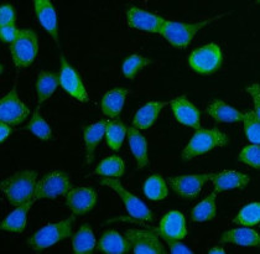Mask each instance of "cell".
<instances>
[{
  "label": "cell",
  "instance_id": "8",
  "mask_svg": "<svg viewBox=\"0 0 260 254\" xmlns=\"http://www.w3.org/2000/svg\"><path fill=\"white\" fill-rule=\"evenodd\" d=\"M71 190L69 175L62 171H53L45 175L36 185L34 200H51L66 195Z\"/></svg>",
  "mask_w": 260,
  "mask_h": 254
},
{
  "label": "cell",
  "instance_id": "15",
  "mask_svg": "<svg viewBox=\"0 0 260 254\" xmlns=\"http://www.w3.org/2000/svg\"><path fill=\"white\" fill-rule=\"evenodd\" d=\"M157 231L166 242L182 241L187 236L185 216L179 211H170L162 217Z\"/></svg>",
  "mask_w": 260,
  "mask_h": 254
},
{
  "label": "cell",
  "instance_id": "33",
  "mask_svg": "<svg viewBox=\"0 0 260 254\" xmlns=\"http://www.w3.org/2000/svg\"><path fill=\"white\" fill-rule=\"evenodd\" d=\"M233 222L243 227H253L260 222V203L253 202L244 206L239 213L234 217Z\"/></svg>",
  "mask_w": 260,
  "mask_h": 254
},
{
  "label": "cell",
  "instance_id": "24",
  "mask_svg": "<svg viewBox=\"0 0 260 254\" xmlns=\"http://www.w3.org/2000/svg\"><path fill=\"white\" fill-rule=\"evenodd\" d=\"M129 91L126 88H114L107 92L102 100V112L104 115L110 118H115L120 114L123 109L124 102Z\"/></svg>",
  "mask_w": 260,
  "mask_h": 254
},
{
  "label": "cell",
  "instance_id": "39",
  "mask_svg": "<svg viewBox=\"0 0 260 254\" xmlns=\"http://www.w3.org/2000/svg\"><path fill=\"white\" fill-rule=\"evenodd\" d=\"M18 33L19 29L15 26V24L5 25V26L0 27V36H2V40L4 42H9L10 45L15 41Z\"/></svg>",
  "mask_w": 260,
  "mask_h": 254
},
{
  "label": "cell",
  "instance_id": "32",
  "mask_svg": "<svg viewBox=\"0 0 260 254\" xmlns=\"http://www.w3.org/2000/svg\"><path fill=\"white\" fill-rule=\"evenodd\" d=\"M126 135V126L124 125L120 120H112L107 123L106 128V138L107 145L112 150H119L120 146L123 145L124 138Z\"/></svg>",
  "mask_w": 260,
  "mask_h": 254
},
{
  "label": "cell",
  "instance_id": "11",
  "mask_svg": "<svg viewBox=\"0 0 260 254\" xmlns=\"http://www.w3.org/2000/svg\"><path fill=\"white\" fill-rule=\"evenodd\" d=\"M133 252L137 254H164L165 248L155 232L129 230L125 233Z\"/></svg>",
  "mask_w": 260,
  "mask_h": 254
},
{
  "label": "cell",
  "instance_id": "25",
  "mask_svg": "<svg viewBox=\"0 0 260 254\" xmlns=\"http://www.w3.org/2000/svg\"><path fill=\"white\" fill-rule=\"evenodd\" d=\"M208 114L211 115L213 119L218 120L222 123H237V122H243V113L237 111L233 107L228 106L227 103H224L223 101H214L213 103H211L207 107Z\"/></svg>",
  "mask_w": 260,
  "mask_h": 254
},
{
  "label": "cell",
  "instance_id": "19",
  "mask_svg": "<svg viewBox=\"0 0 260 254\" xmlns=\"http://www.w3.org/2000/svg\"><path fill=\"white\" fill-rule=\"evenodd\" d=\"M97 248L101 252L108 254H124L132 249L126 237L121 236L117 231L113 230L103 233L100 242H98Z\"/></svg>",
  "mask_w": 260,
  "mask_h": 254
},
{
  "label": "cell",
  "instance_id": "35",
  "mask_svg": "<svg viewBox=\"0 0 260 254\" xmlns=\"http://www.w3.org/2000/svg\"><path fill=\"white\" fill-rule=\"evenodd\" d=\"M150 64V58L143 57V56L140 55L129 56L123 64V75L125 76L126 78H129V80H133V78L138 75V72H140L141 70L145 69V67Z\"/></svg>",
  "mask_w": 260,
  "mask_h": 254
},
{
  "label": "cell",
  "instance_id": "31",
  "mask_svg": "<svg viewBox=\"0 0 260 254\" xmlns=\"http://www.w3.org/2000/svg\"><path fill=\"white\" fill-rule=\"evenodd\" d=\"M124 171H125V165L123 159L118 155H113L102 160L100 165L95 168L94 174L107 177H120L124 175Z\"/></svg>",
  "mask_w": 260,
  "mask_h": 254
},
{
  "label": "cell",
  "instance_id": "1",
  "mask_svg": "<svg viewBox=\"0 0 260 254\" xmlns=\"http://www.w3.org/2000/svg\"><path fill=\"white\" fill-rule=\"evenodd\" d=\"M38 171L21 170L2 182V190L10 205L20 206L34 199L36 190Z\"/></svg>",
  "mask_w": 260,
  "mask_h": 254
},
{
  "label": "cell",
  "instance_id": "37",
  "mask_svg": "<svg viewBox=\"0 0 260 254\" xmlns=\"http://www.w3.org/2000/svg\"><path fill=\"white\" fill-rule=\"evenodd\" d=\"M239 162L250 165L251 168L259 169L260 168V148L259 144H253L243 148V150L239 152L238 156Z\"/></svg>",
  "mask_w": 260,
  "mask_h": 254
},
{
  "label": "cell",
  "instance_id": "26",
  "mask_svg": "<svg viewBox=\"0 0 260 254\" xmlns=\"http://www.w3.org/2000/svg\"><path fill=\"white\" fill-rule=\"evenodd\" d=\"M107 123L108 122H106V120H101V122L90 124V125H87L83 128L84 143H86L87 149V162L88 163L93 160L95 148H97L98 144L106 135Z\"/></svg>",
  "mask_w": 260,
  "mask_h": 254
},
{
  "label": "cell",
  "instance_id": "21",
  "mask_svg": "<svg viewBox=\"0 0 260 254\" xmlns=\"http://www.w3.org/2000/svg\"><path fill=\"white\" fill-rule=\"evenodd\" d=\"M166 106L165 102H156L152 101L146 103L145 106L141 107L139 111L137 112V114L134 115V119H133V125L134 128H137L138 131H145L149 129L152 124L155 123V120L157 119V115L160 114L161 109Z\"/></svg>",
  "mask_w": 260,
  "mask_h": 254
},
{
  "label": "cell",
  "instance_id": "42",
  "mask_svg": "<svg viewBox=\"0 0 260 254\" xmlns=\"http://www.w3.org/2000/svg\"><path fill=\"white\" fill-rule=\"evenodd\" d=\"M10 134H11V125L2 122V124H0V142L4 143Z\"/></svg>",
  "mask_w": 260,
  "mask_h": 254
},
{
  "label": "cell",
  "instance_id": "17",
  "mask_svg": "<svg viewBox=\"0 0 260 254\" xmlns=\"http://www.w3.org/2000/svg\"><path fill=\"white\" fill-rule=\"evenodd\" d=\"M212 182H213L214 191L216 193H223V191L230 190H243L247 187L249 183V177L245 174L238 173V171L233 170H225L219 174H213L211 177Z\"/></svg>",
  "mask_w": 260,
  "mask_h": 254
},
{
  "label": "cell",
  "instance_id": "41",
  "mask_svg": "<svg viewBox=\"0 0 260 254\" xmlns=\"http://www.w3.org/2000/svg\"><path fill=\"white\" fill-rule=\"evenodd\" d=\"M169 245H170V252L172 254H192L193 252L190 249V248L186 247L185 244L180 243V241H170L168 242Z\"/></svg>",
  "mask_w": 260,
  "mask_h": 254
},
{
  "label": "cell",
  "instance_id": "10",
  "mask_svg": "<svg viewBox=\"0 0 260 254\" xmlns=\"http://www.w3.org/2000/svg\"><path fill=\"white\" fill-rule=\"evenodd\" d=\"M213 174H197V175H181L169 179V183L181 199L193 200L202 191L203 185L211 180Z\"/></svg>",
  "mask_w": 260,
  "mask_h": 254
},
{
  "label": "cell",
  "instance_id": "5",
  "mask_svg": "<svg viewBox=\"0 0 260 254\" xmlns=\"http://www.w3.org/2000/svg\"><path fill=\"white\" fill-rule=\"evenodd\" d=\"M13 61L18 69H25L34 64L39 52V36L31 29H19L15 41L10 45Z\"/></svg>",
  "mask_w": 260,
  "mask_h": 254
},
{
  "label": "cell",
  "instance_id": "30",
  "mask_svg": "<svg viewBox=\"0 0 260 254\" xmlns=\"http://www.w3.org/2000/svg\"><path fill=\"white\" fill-rule=\"evenodd\" d=\"M144 194L152 201L165 200L169 195L168 185L160 174H155L146 180L144 185Z\"/></svg>",
  "mask_w": 260,
  "mask_h": 254
},
{
  "label": "cell",
  "instance_id": "43",
  "mask_svg": "<svg viewBox=\"0 0 260 254\" xmlns=\"http://www.w3.org/2000/svg\"><path fill=\"white\" fill-rule=\"evenodd\" d=\"M208 253L210 254H224L225 250L222 249V248H219V247H214V248H212V249L208 250Z\"/></svg>",
  "mask_w": 260,
  "mask_h": 254
},
{
  "label": "cell",
  "instance_id": "22",
  "mask_svg": "<svg viewBox=\"0 0 260 254\" xmlns=\"http://www.w3.org/2000/svg\"><path fill=\"white\" fill-rule=\"evenodd\" d=\"M220 243H233L242 247H259L260 237L258 232L250 228H234L223 233Z\"/></svg>",
  "mask_w": 260,
  "mask_h": 254
},
{
  "label": "cell",
  "instance_id": "13",
  "mask_svg": "<svg viewBox=\"0 0 260 254\" xmlns=\"http://www.w3.org/2000/svg\"><path fill=\"white\" fill-rule=\"evenodd\" d=\"M126 21L133 29L160 34L165 19L155 15V14L148 13L138 7H130L126 10Z\"/></svg>",
  "mask_w": 260,
  "mask_h": 254
},
{
  "label": "cell",
  "instance_id": "27",
  "mask_svg": "<svg viewBox=\"0 0 260 254\" xmlns=\"http://www.w3.org/2000/svg\"><path fill=\"white\" fill-rule=\"evenodd\" d=\"M73 252L76 254H89L95 248V237L88 224L81 226L72 238Z\"/></svg>",
  "mask_w": 260,
  "mask_h": 254
},
{
  "label": "cell",
  "instance_id": "34",
  "mask_svg": "<svg viewBox=\"0 0 260 254\" xmlns=\"http://www.w3.org/2000/svg\"><path fill=\"white\" fill-rule=\"evenodd\" d=\"M27 129L34 135L40 138L41 140H49L52 138V131H51L50 125L46 123V120L42 118L40 112H39V108H36L35 112H34L32 118H31L29 124H27Z\"/></svg>",
  "mask_w": 260,
  "mask_h": 254
},
{
  "label": "cell",
  "instance_id": "18",
  "mask_svg": "<svg viewBox=\"0 0 260 254\" xmlns=\"http://www.w3.org/2000/svg\"><path fill=\"white\" fill-rule=\"evenodd\" d=\"M34 7H35V13L39 22L52 36L56 44H58L57 15H56V10L52 3L49 0H36V2H34Z\"/></svg>",
  "mask_w": 260,
  "mask_h": 254
},
{
  "label": "cell",
  "instance_id": "38",
  "mask_svg": "<svg viewBox=\"0 0 260 254\" xmlns=\"http://www.w3.org/2000/svg\"><path fill=\"white\" fill-rule=\"evenodd\" d=\"M16 13L13 5L4 4L0 8V26L15 24Z\"/></svg>",
  "mask_w": 260,
  "mask_h": 254
},
{
  "label": "cell",
  "instance_id": "6",
  "mask_svg": "<svg viewBox=\"0 0 260 254\" xmlns=\"http://www.w3.org/2000/svg\"><path fill=\"white\" fill-rule=\"evenodd\" d=\"M101 183L106 187L112 188L113 191H115L119 195L120 200L123 201L124 206H125L126 211L130 214V217L138 219V221H145L150 222L152 221V213L150 212L146 205L143 201H140L137 196H134L133 194H130L128 190L123 187L119 180L117 179H110V177H106V179L101 180Z\"/></svg>",
  "mask_w": 260,
  "mask_h": 254
},
{
  "label": "cell",
  "instance_id": "14",
  "mask_svg": "<svg viewBox=\"0 0 260 254\" xmlns=\"http://www.w3.org/2000/svg\"><path fill=\"white\" fill-rule=\"evenodd\" d=\"M60 83L62 88L69 92L72 97L80 102H88V94L83 86L81 77L75 71L72 66L66 61L63 56H61V73H60Z\"/></svg>",
  "mask_w": 260,
  "mask_h": 254
},
{
  "label": "cell",
  "instance_id": "29",
  "mask_svg": "<svg viewBox=\"0 0 260 254\" xmlns=\"http://www.w3.org/2000/svg\"><path fill=\"white\" fill-rule=\"evenodd\" d=\"M216 197L217 193H212L208 195L203 201L197 203L194 206V208L192 210L191 217L194 222H206V221H212L216 217Z\"/></svg>",
  "mask_w": 260,
  "mask_h": 254
},
{
  "label": "cell",
  "instance_id": "12",
  "mask_svg": "<svg viewBox=\"0 0 260 254\" xmlns=\"http://www.w3.org/2000/svg\"><path fill=\"white\" fill-rule=\"evenodd\" d=\"M64 196H66L67 207L77 216L88 212L97 202V193L92 187L87 186H77L71 188Z\"/></svg>",
  "mask_w": 260,
  "mask_h": 254
},
{
  "label": "cell",
  "instance_id": "3",
  "mask_svg": "<svg viewBox=\"0 0 260 254\" xmlns=\"http://www.w3.org/2000/svg\"><path fill=\"white\" fill-rule=\"evenodd\" d=\"M73 225H75V217H70L57 224L45 226L27 239V245L31 249L38 250V252L47 249L60 241L70 238L72 236Z\"/></svg>",
  "mask_w": 260,
  "mask_h": 254
},
{
  "label": "cell",
  "instance_id": "4",
  "mask_svg": "<svg viewBox=\"0 0 260 254\" xmlns=\"http://www.w3.org/2000/svg\"><path fill=\"white\" fill-rule=\"evenodd\" d=\"M228 142L227 135L218 129H199L182 150V159H194L216 148H223Z\"/></svg>",
  "mask_w": 260,
  "mask_h": 254
},
{
  "label": "cell",
  "instance_id": "23",
  "mask_svg": "<svg viewBox=\"0 0 260 254\" xmlns=\"http://www.w3.org/2000/svg\"><path fill=\"white\" fill-rule=\"evenodd\" d=\"M34 202H35V200L32 199L26 203H22V205L16 207V210H14L13 212L8 214L4 218V221L2 222V230L9 231V232L14 233H21L25 230V227H26L27 212H29L30 207L32 206Z\"/></svg>",
  "mask_w": 260,
  "mask_h": 254
},
{
  "label": "cell",
  "instance_id": "16",
  "mask_svg": "<svg viewBox=\"0 0 260 254\" xmlns=\"http://www.w3.org/2000/svg\"><path fill=\"white\" fill-rule=\"evenodd\" d=\"M171 108L175 118L183 125L199 131L201 129V113L185 96L175 98L171 101Z\"/></svg>",
  "mask_w": 260,
  "mask_h": 254
},
{
  "label": "cell",
  "instance_id": "9",
  "mask_svg": "<svg viewBox=\"0 0 260 254\" xmlns=\"http://www.w3.org/2000/svg\"><path fill=\"white\" fill-rule=\"evenodd\" d=\"M30 115V109L25 106L19 98L15 88L2 98L0 102V119L3 123L9 125H19L27 119Z\"/></svg>",
  "mask_w": 260,
  "mask_h": 254
},
{
  "label": "cell",
  "instance_id": "2",
  "mask_svg": "<svg viewBox=\"0 0 260 254\" xmlns=\"http://www.w3.org/2000/svg\"><path fill=\"white\" fill-rule=\"evenodd\" d=\"M230 13L220 14V15L214 16V18L206 19L200 22H193V24H186V22H176L165 20L162 27H161L160 34L166 39L176 49H185L190 45L192 39L194 38L197 33L205 26H207L211 22L218 20V19L224 18Z\"/></svg>",
  "mask_w": 260,
  "mask_h": 254
},
{
  "label": "cell",
  "instance_id": "36",
  "mask_svg": "<svg viewBox=\"0 0 260 254\" xmlns=\"http://www.w3.org/2000/svg\"><path fill=\"white\" fill-rule=\"evenodd\" d=\"M244 132L248 139L253 144H260V119L254 112L243 113Z\"/></svg>",
  "mask_w": 260,
  "mask_h": 254
},
{
  "label": "cell",
  "instance_id": "40",
  "mask_svg": "<svg viewBox=\"0 0 260 254\" xmlns=\"http://www.w3.org/2000/svg\"><path fill=\"white\" fill-rule=\"evenodd\" d=\"M247 92L253 97L254 101V113L260 119V88L258 83H253L247 87Z\"/></svg>",
  "mask_w": 260,
  "mask_h": 254
},
{
  "label": "cell",
  "instance_id": "28",
  "mask_svg": "<svg viewBox=\"0 0 260 254\" xmlns=\"http://www.w3.org/2000/svg\"><path fill=\"white\" fill-rule=\"evenodd\" d=\"M60 83V77L47 71H41L38 76L36 82V92H38V100L40 103L49 100L51 96L57 89Z\"/></svg>",
  "mask_w": 260,
  "mask_h": 254
},
{
  "label": "cell",
  "instance_id": "20",
  "mask_svg": "<svg viewBox=\"0 0 260 254\" xmlns=\"http://www.w3.org/2000/svg\"><path fill=\"white\" fill-rule=\"evenodd\" d=\"M126 134H128L129 146L137 160L138 169H144L148 166L149 157H148V142L144 138V135L138 131L137 128H126Z\"/></svg>",
  "mask_w": 260,
  "mask_h": 254
},
{
  "label": "cell",
  "instance_id": "7",
  "mask_svg": "<svg viewBox=\"0 0 260 254\" xmlns=\"http://www.w3.org/2000/svg\"><path fill=\"white\" fill-rule=\"evenodd\" d=\"M222 51L216 44H208L194 50L188 57L191 69L201 75H211L222 65Z\"/></svg>",
  "mask_w": 260,
  "mask_h": 254
}]
</instances>
